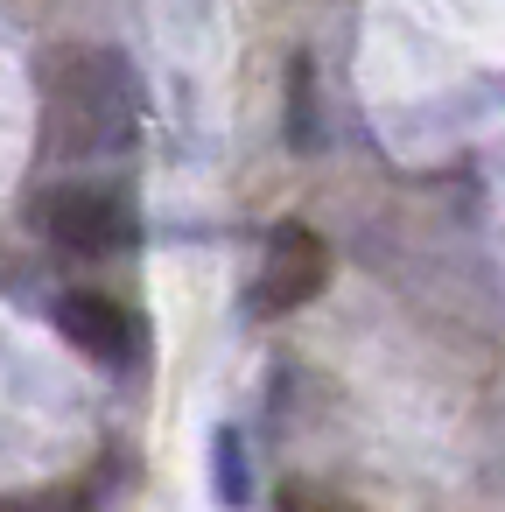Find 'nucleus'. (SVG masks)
Returning a JSON list of instances; mask_svg holds the SVG:
<instances>
[{"label":"nucleus","instance_id":"obj_2","mask_svg":"<svg viewBox=\"0 0 505 512\" xmlns=\"http://www.w3.org/2000/svg\"><path fill=\"white\" fill-rule=\"evenodd\" d=\"M29 225L50 246H64V253H113V246L134 239L127 197H113L99 183H50V190H36L29 197Z\"/></svg>","mask_w":505,"mask_h":512},{"label":"nucleus","instance_id":"obj_3","mask_svg":"<svg viewBox=\"0 0 505 512\" xmlns=\"http://www.w3.org/2000/svg\"><path fill=\"white\" fill-rule=\"evenodd\" d=\"M323 281H330V246L309 225H274L260 274H253V316H288V309L316 302Z\"/></svg>","mask_w":505,"mask_h":512},{"label":"nucleus","instance_id":"obj_5","mask_svg":"<svg viewBox=\"0 0 505 512\" xmlns=\"http://www.w3.org/2000/svg\"><path fill=\"white\" fill-rule=\"evenodd\" d=\"M211 477H218L225 505H246V456H239V435L232 428H218V442H211Z\"/></svg>","mask_w":505,"mask_h":512},{"label":"nucleus","instance_id":"obj_7","mask_svg":"<svg viewBox=\"0 0 505 512\" xmlns=\"http://www.w3.org/2000/svg\"><path fill=\"white\" fill-rule=\"evenodd\" d=\"M288 92H295V106H288V120H295V148H316V106H309V64H295V71H288Z\"/></svg>","mask_w":505,"mask_h":512},{"label":"nucleus","instance_id":"obj_1","mask_svg":"<svg viewBox=\"0 0 505 512\" xmlns=\"http://www.w3.org/2000/svg\"><path fill=\"white\" fill-rule=\"evenodd\" d=\"M43 155L78 169L127 155L141 134V85L120 50L106 43H57L43 57Z\"/></svg>","mask_w":505,"mask_h":512},{"label":"nucleus","instance_id":"obj_4","mask_svg":"<svg viewBox=\"0 0 505 512\" xmlns=\"http://www.w3.org/2000/svg\"><path fill=\"white\" fill-rule=\"evenodd\" d=\"M57 330H64L85 358H99V365H127L134 344H141V323H134L106 288H71V295H57Z\"/></svg>","mask_w":505,"mask_h":512},{"label":"nucleus","instance_id":"obj_6","mask_svg":"<svg viewBox=\"0 0 505 512\" xmlns=\"http://www.w3.org/2000/svg\"><path fill=\"white\" fill-rule=\"evenodd\" d=\"M274 512H365L358 498H337V491H316V484H288L274 498Z\"/></svg>","mask_w":505,"mask_h":512}]
</instances>
